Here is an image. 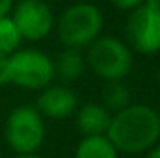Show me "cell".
I'll use <instances>...</instances> for the list:
<instances>
[{"mask_svg": "<svg viewBox=\"0 0 160 158\" xmlns=\"http://www.w3.org/2000/svg\"><path fill=\"white\" fill-rule=\"evenodd\" d=\"M158 119H160V112H158Z\"/></svg>", "mask_w": 160, "mask_h": 158, "instance_id": "cell-20", "label": "cell"}, {"mask_svg": "<svg viewBox=\"0 0 160 158\" xmlns=\"http://www.w3.org/2000/svg\"><path fill=\"white\" fill-rule=\"evenodd\" d=\"M75 121L84 136H106L112 114L101 102H86L75 112Z\"/></svg>", "mask_w": 160, "mask_h": 158, "instance_id": "cell-9", "label": "cell"}, {"mask_svg": "<svg viewBox=\"0 0 160 158\" xmlns=\"http://www.w3.org/2000/svg\"><path fill=\"white\" fill-rule=\"evenodd\" d=\"M104 15L91 2H75L67 6L56 19L54 30L65 48L82 50L102 36Z\"/></svg>", "mask_w": 160, "mask_h": 158, "instance_id": "cell-2", "label": "cell"}, {"mask_svg": "<svg viewBox=\"0 0 160 158\" xmlns=\"http://www.w3.org/2000/svg\"><path fill=\"white\" fill-rule=\"evenodd\" d=\"M54 62V78H58L63 86L73 84L84 75L86 71V58L80 50L65 48L58 54Z\"/></svg>", "mask_w": 160, "mask_h": 158, "instance_id": "cell-10", "label": "cell"}, {"mask_svg": "<svg viewBox=\"0 0 160 158\" xmlns=\"http://www.w3.org/2000/svg\"><path fill=\"white\" fill-rule=\"evenodd\" d=\"M36 108L43 116V119L62 121L75 116V112L78 110V97L69 86L50 84L39 91Z\"/></svg>", "mask_w": 160, "mask_h": 158, "instance_id": "cell-8", "label": "cell"}, {"mask_svg": "<svg viewBox=\"0 0 160 158\" xmlns=\"http://www.w3.org/2000/svg\"><path fill=\"white\" fill-rule=\"evenodd\" d=\"M145 0H108V4H112L116 9H119V11H127V13H130L132 9H136L138 6H142Z\"/></svg>", "mask_w": 160, "mask_h": 158, "instance_id": "cell-14", "label": "cell"}, {"mask_svg": "<svg viewBox=\"0 0 160 158\" xmlns=\"http://www.w3.org/2000/svg\"><path fill=\"white\" fill-rule=\"evenodd\" d=\"M15 158H43V156H39L38 153H34V155H19V156H15Z\"/></svg>", "mask_w": 160, "mask_h": 158, "instance_id": "cell-18", "label": "cell"}, {"mask_svg": "<svg viewBox=\"0 0 160 158\" xmlns=\"http://www.w3.org/2000/svg\"><path fill=\"white\" fill-rule=\"evenodd\" d=\"M127 39L132 52H160V0H145L127 17Z\"/></svg>", "mask_w": 160, "mask_h": 158, "instance_id": "cell-6", "label": "cell"}, {"mask_svg": "<svg viewBox=\"0 0 160 158\" xmlns=\"http://www.w3.org/2000/svg\"><path fill=\"white\" fill-rule=\"evenodd\" d=\"M22 37L11 21V17H2L0 19V54L2 56H11L21 48Z\"/></svg>", "mask_w": 160, "mask_h": 158, "instance_id": "cell-13", "label": "cell"}, {"mask_svg": "<svg viewBox=\"0 0 160 158\" xmlns=\"http://www.w3.org/2000/svg\"><path fill=\"white\" fill-rule=\"evenodd\" d=\"M73 158H119V153L106 136H84Z\"/></svg>", "mask_w": 160, "mask_h": 158, "instance_id": "cell-11", "label": "cell"}, {"mask_svg": "<svg viewBox=\"0 0 160 158\" xmlns=\"http://www.w3.org/2000/svg\"><path fill=\"white\" fill-rule=\"evenodd\" d=\"M11 21L15 22L22 41L47 39L54 32L56 17L45 0H19L11 9Z\"/></svg>", "mask_w": 160, "mask_h": 158, "instance_id": "cell-7", "label": "cell"}, {"mask_svg": "<svg viewBox=\"0 0 160 158\" xmlns=\"http://www.w3.org/2000/svg\"><path fill=\"white\" fill-rule=\"evenodd\" d=\"M13 6H15V0H0V19L2 17H9Z\"/></svg>", "mask_w": 160, "mask_h": 158, "instance_id": "cell-16", "label": "cell"}, {"mask_svg": "<svg viewBox=\"0 0 160 158\" xmlns=\"http://www.w3.org/2000/svg\"><path fill=\"white\" fill-rule=\"evenodd\" d=\"M157 82H158V86H160V69H158V73H157Z\"/></svg>", "mask_w": 160, "mask_h": 158, "instance_id": "cell-19", "label": "cell"}, {"mask_svg": "<svg viewBox=\"0 0 160 158\" xmlns=\"http://www.w3.org/2000/svg\"><path fill=\"white\" fill-rule=\"evenodd\" d=\"M145 158H160V143H157L151 151L145 153Z\"/></svg>", "mask_w": 160, "mask_h": 158, "instance_id": "cell-17", "label": "cell"}, {"mask_svg": "<svg viewBox=\"0 0 160 158\" xmlns=\"http://www.w3.org/2000/svg\"><path fill=\"white\" fill-rule=\"evenodd\" d=\"M86 67L104 82H123L134 67V52L116 36H101L86 48Z\"/></svg>", "mask_w": 160, "mask_h": 158, "instance_id": "cell-3", "label": "cell"}, {"mask_svg": "<svg viewBox=\"0 0 160 158\" xmlns=\"http://www.w3.org/2000/svg\"><path fill=\"white\" fill-rule=\"evenodd\" d=\"M130 89L125 82H106L102 89V106L110 114H118L130 104Z\"/></svg>", "mask_w": 160, "mask_h": 158, "instance_id": "cell-12", "label": "cell"}, {"mask_svg": "<svg viewBox=\"0 0 160 158\" xmlns=\"http://www.w3.org/2000/svg\"><path fill=\"white\" fill-rule=\"evenodd\" d=\"M54 80V62L39 48H19L8 56V84L41 91Z\"/></svg>", "mask_w": 160, "mask_h": 158, "instance_id": "cell-5", "label": "cell"}, {"mask_svg": "<svg viewBox=\"0 0 160 158\" xmlns=\"http://www.w3.org/2000/svg\"><path fill=\"white\" fill-rule=\"evenodd\" d=\"M106 138L118 153L128 156L145 155L160 141L158 112L149 104L130 102L121 112L112 114Z\"/></svg>", "mask_w": 160, "mask_h": 158, "instance_id": "cell-1", "label": "cell"}, {"mask_svg": "<svg viewBox=\"0 0 160 158\" xmlns=\"http://www.w3.org/2000/svg\"><path fill=\"white\" fill-rule=\"evenodd\" d=\"M8 84V56L0 54V86Z\"/></svg>", "mask_w": 160, "mask_h": 158, "instance_id": "cell-15", "label": "cell"}, {"mask_svg": "<svg viewBox=\"0 0 160 158\" xmlns=\"http://www.w3.org/2000/svg\"><path fill=\"white\" fill-rule=\"evenodd\" d=\"M47 126L45 119L32 104L17 106L9 112L4 125V138L9 149L19 155L38 153L45 141Z\"/></svg>", "mask_w": 160, "mask_h": 158, "instance_id": "cell-4", "label": "cell"}]
</instances>
